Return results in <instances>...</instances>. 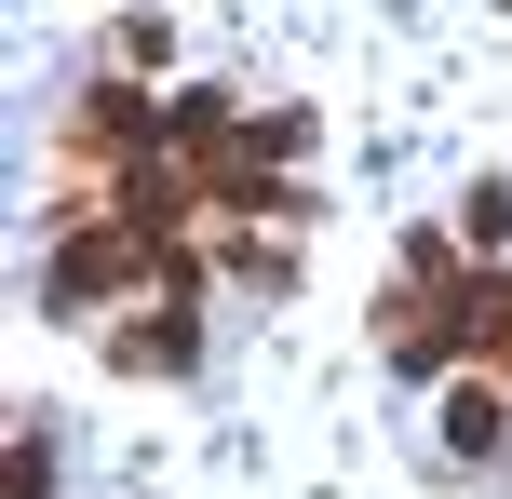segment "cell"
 <instances>
[{"label":"cell","instance_id":"cell-1","mask_svg":"<svg viewBox=\"0 0 512 499\" xmlns=\"http://www.w3.org/2000/svg\"><path fill=\"white\" fill-rule=\"evenodd\" d=\"M122 270H135V243H108V230H81L68 257L41 270V311H81V297H108V284H122Z\"/></svg>","mask_w":512,"mask_h":499},{"label":"cell","instance_id":"cell-2","mask_svg":"<svg viewBox=\"0 0 512 499\" xmlns=\"http://www.w3.org/2000/svg\"><path fill=\"white\" fill-rule=\"evenodd\" d=\"M445 446L486 459V446H499V405H486V392H445Z\"/></svg>","mask_w":512,"mask_h":499}]
</instances>
